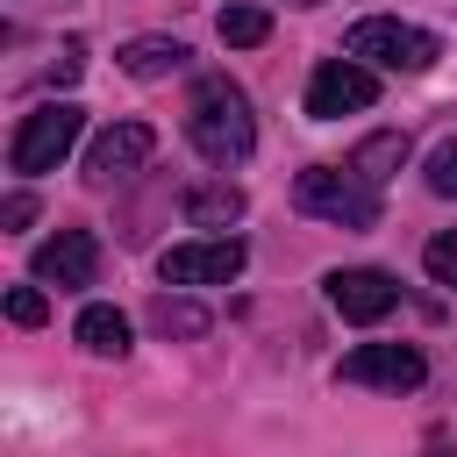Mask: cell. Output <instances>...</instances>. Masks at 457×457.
<instances>
[{
    "label": "cell",
    "mask_w": 457,
    "mask_h": 457,
    "mask_svg": "<svg viewBox=\"0 0 457 457\" xmlns=\"http://www.w3.org/2000/svg\"><path fill=\"white\" fill-rule=\"evenodd\" d=\"M186 136H193V150H200L207 164H243V157L257 150V121H250L243 86H228L221 71L200 79L193 100H186Z\"/></svg>",
    "instance_id": "1"
},
{
    "label": "cell",
    "mask_w": 457,
    "mask_h": 457,
    "mask_svg": "<svg viewBox=\"0 0 457 457\" xmlns=\"http://www.w3.org/2000/svg\"><path fill=\"white\" fill-rule=\"evenodd\" d=\"M293 200H300V214H321L336 228H371L378 221V186L357 179V171H336V164L300 171L293 179Z\"/></svg>",
    "instance_id": "2"
},
{
    "label": "cell",
    "mask_w": 457,
    "mask_h": 457,
    "mask_svg": "<svg viewBox=\"0 0 457 457\" xmlns=\"http://www.w3.org/2000/svg\"><path fill=\"white\" fill-rule=\"evenodd\" d=\"M343 50L364 57V64H378V71H428V64L443 57V43H436L428 29L393 21V14H364V21L343 36Z\"/></svg>",
    "instance_id": "3"
},
{
    "label": "cell",
    "mask_w": 457,
    "mask_h": 457,
    "mask_svg": "<svg viewBox=\"0 0 457 457\" xmlns=\"http://www.w3.org/2000/svg\"><path fill=\"white\" fill-rule=\"evenodd\" d=\"M79 129H86V114L79 107H36V114H21V129H14V150H7V164L21 171V179H36V171H57L64 164V150L79 143Z\"/></svg>",
    "instance_id": "4"
},
{
    "label": "cell",
    "mask_w": 457,
    "mask_h": 457,
    "mask_svg": "<svg viewBox=\"0 0 457 457\" xmlns=\"http://www.w3.org/2000/svg\"><path fill=\"white\" fill-rule=\"evenodd\" d=\"M243 243L236 236H207V243H179V250H164L157 257V278L164 286H228L236 271H243Z\"/></svg>",
    "instance_id": "5"
},
{
    "label": "cell",
    "mask_w": 457,
    "mask_h": 457,
    "mask_svg": "<svg viewBox=\"0 0 457 457\" xmlns=\"http://www.w3.org/2000/svg\"><path fill=\"white\" fill-rule=\"evenodd\" d=\"M428 378L414 343H357L343 357V386H386V393H414Z\"/></svg>",
    "instance_id": "6"
},
{
    "label": "cell",
    "mask_w": 457,
    "mask_h": 457,
    "mask_svg": "<svg viewBox=\"0 0 457 457\" xmlns=\"http://www.w3.org/2000/svg\"><path fill=\"white\" fill-rule=\"evenodd\" d=\"M371 100H378V79H371L364 64H350V57H328V64L307 79V114H314V121L357 114V107H371Z\"/></svg>",
    "instance_id": "7"
},
{
    "label": "cell",
    "mask_w": 457,
    "mask_h": 457,
    "mask_svg": "<svg viewBox=\"0 0 457 457\" xmlns=\"http://www.w3.org/2000/svg\"><path fill=\"white\" fill-rule=\"evenodd\" d=\"M150 150H157V129H150V121H114V129L93 136V150H86V179H93V186H114V179L143 171Z\"/></svg>",
    "instance_id": "8"
},
{
    "label": "cell",
    "mask_w": 457,
    "mask_h": 457,
    "mask_svg": "<svg viewBox=\"0 0 457 457\" xmlns=\"http://www.w3.org/2000/svg\"><path fill=\"white\" fill-rule=\"evenodd\" d=\"M393 300H400V286H393V271H378V264L328 271V307H336L343 321H386Z\"/></svg>",
    "instance_id": "9"
},
{
    "label": "cell",
    "mask_w": 457,
    "mask_h": 457,
    "mask_svg": "<svg viewBox=\"0 0 457 457\" xmlns=\"http://www.w3.org/2000/svg\"><path fill=\"white\" fill-rule=\"evenodd\" d=\"M36 278L43 286H57V293H71V286H93V271H100V243L86 236V228H57L50 243H36Z\"/></svg>",
    "instance_id": "10"
},
{
    "label": "cell",
    "mask_w": 457,
    "mask_h": 457,
    "mask_svg": "<svg viewBox=\"0 0 457 457\" xmlns=\"http://www.w3.org/2000/svg\"><path fill=\"white\" fill-rule=\"evenodd\" d=\"M193 50L179 43V36H136V43H121V71L129 79H164V71H179Z\"/></svg>",
    "instance_id": "11"
},
{
    "label": "cell",
    "mask_w": 457,
    "mask_h": 457,
    "mask_svg": "<svg viewBox=\"0 0 457 457\" xmlns=\"http://www.w3.org/2000/svg\"><path fill=\"white\" fill-rule=\"evenodd\" d=\"M400 164H407V136H400V129H386V136H364V143L350 150V171H357V179H371V186H386Z\"/></svg>",
    "instance_id": "12"
},
{
    "label": "cell",
    "mask_w": 457,
    "mask_h": 457,
    "mask_svg": "<svg viewBox=\"0 0 457 457\" xmlns=\"http://www.w3.org/2000/svg\"><path fill=\"white\" fill-rule=\"evenodd\" d=\"M71 336H79L93 357H121V350H129V314H121V307H86Z\"/></svg>",
    "instance_id": "13"
},
{
    "label": "cell",
    "mask_w": 457,
    "mask_h": 457,
    "mask_svg": "<svg viewBox=\"0 0 457 457\" xmlns=\"http://www.w3.org/2000/svg\"><path fill=\"white\" fill-rule=\"evenodd\" d=\"M150 328H157L164 343H171V336L193 343V336H207V307H200V300H171V293H157V300H150Z\"/></svg>",
    "instance_id": "14"
},
{
    "label": "cell",
    "mask_w": 457,
    "mask_h": 457,
    "mask_svg": "<svg viewBox=\"0 0 457 457\" xmlns=\"http://www.w3.org/2000/svg\"><path fill=\"white\" fill-rule=\"evenodd\" d=\"M186 221L193 228H228V221H243V193L236 186H200V193H186Z\"/></svg>",
    "instance_id": "15"
},
{
    "label": "cell",
    "mask_w": 457,
    "mask_h": 457,
    "mask_svg": "<svg viewBox=\"0 0 457 457\" xmlns=\"http://www.w3.org/2000/svg\"><path fill=\"white\" fill-rule=\"evenodd\" d=\"M214 29H221V43H228V50H257V43L271 36V14H264V7H221V21H214Z\"/></svg>",
    "instance_id": "16"
},
{
    "label": "cell",
    "mask_w": 457,
    "mask_h": 457,
    "mask_svg": "<svg viewBox=\"0 0 457 457\" xmlns=\"http://www.w3.org/2000/svg\"><path fill=\"white\" fill-rule=\"evenodd\" d=\"M428 193H443V200H457V136L428 150Z\"/></svg>",
    "instance_id": "17"
},
{
    "label": "cell",
    "mask_w": 457,
    "mask_h": 457,
    "mask_svg": "<svg viewBox=\"0 0 457 457\" xmlns=\"http://www.w3.org/2000/svg\"><path fill=\"white\" fill-rule=\"evenodd\" d=\"M421 264H428V278H436V286H457V228H443V236L421 250Z\"/></svg>",
    "instance_id": "18"
},
{
    "label": "cell",
    "mask_w": 457,
    "mask_h": 457,
    "mask_svg": "<svg viewBox=\"0 0 457 457\" xmlns=\"http://www.w3.org/2000/svg\"><path fill=\"white\" fill-rule=\"evenodd\" d=\"M43 314H50V300H43L36 286H14V293H7V321H14V328H36Z\"/></svg>",
    "instance_id": "19"
},
{
    "label": "cell",
    "mask_w": 457,
    "mask_h": 457,
    "mask_svg": "<svg viewBox=\"0 0 457 457\" xmlns=\"http://www.w3.org/2000/svg\"><path fill=\"white\" fill-rule=\"evenodd\" d=\"M0 221H7V228H29V221H36V200H29V193H7Z\"/></svg>",
    "instance_id": "20"
},
{
    "label": "cell",
    "mask_w": 457,
    "mask_h": 457,
    "mask_svg": "<svg viewBox=\"0 0 457 457\" xmlns=\"http://www.w3.org/2000/svg\"><path fill=\"white\" fill-rule=\"evenodd\" d=\"M50 79H57V86H71V79H79V43H64V50H57V71H50Z\"/></svg>",
    "instance_id": "21"
}]
</instances>
